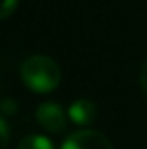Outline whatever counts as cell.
Instances as JSON below:
<instances>
[{"label": "cell", "instance_id": "obj_7", "mask_svg": "<svg viewBox=\"0 0 147 149\" xmlns=\"http://www.w3.org/2000/svg\"><path fill=\"white\" fill-rule=\"evenodd\" d=\"M2 113H3V114H12V113H16V102L10 101V99H3V101H2Z\"/></svg>", "mask_w": 147, "mask_h": 149}, {"label": "cell", "instance_id": "obj_6", "mask_svg": "<svg viewBox=\"0 0 147 149\" xmlns=\"http://www.w3.org/2000/svg\"><path fill=\"white\" fill-rule=\"evenodd\" d=\"M16 7H17V0H3L0 17H2V19H7V17L14 12V9H16Z\"/></svg>", "mask_w": 147, "mask_h": 149}, {"label": "cell", "instance_id": "obj_2", "mask_svg": "<svg viewBox=\"0 0 147 149\" xmlns=\"http://www.w3.org/2000/svg\"><path fill=\"white\" fill-rule=\"evenodd\" d=\"M61 149H112V144L97 130H80L71 134Z\"/></svg>", "mask_w": 147, "mask_h": 149}, {"label": "cell", "instance_id": "obj_8", "mask_svg": "<svg viewBox=\"0 0 147 149\" xmlns=\"http://www.w3.org/2000/svg\"><path fill=\"white\" fill-rule=\"evenodd\" d=\"M140 87H142V90H144V94L147 95V61L144 63V66H142V70H140Z\"/></svg>", "mask_w": 147, "mask_h": 149}, {"label": "cell", "instance_id": "obj_3", "mask_svg": "<svg viewBox=\"0 0 147 149\" xmlns=\"http://www.w3.org/2000/svg\"><path fill=\"white\" fill-rule=\"evenodd\" d=\"M37 121L49 132L61 134L66 128V114L55 102H43L37 108Z\"/></svg>", "mask_w": 147, "mask_h": 149}, {"label": "cell", "instance_id": "obj_1", "mask_svg": "<svg viewBox=\"0 0 147 149\" xmlns=\"http://www.w3.org/2000/svg\"><path fill=\"white\" fill-rule=\"evenodd\" d=\"M21 78L28 88L38 94L52 92L61 81V70L49 56H31L21 64Z\"/></svg>", "mask_w": 147, "mask_h": 149}, {"label": "cell", "instance_id": "obj_5", "mask_svg": "<svg viewBox=\"0 0 147 149\" xmlns=\"http://www.w3.org/2000/svg\"><path fill=\"white\" fill-rule=\"evenodd\" d=\"M17 149H54V146L43 135H28L19 142Z\"/></svg>", "mask_w": 147, "mask_h": 149}, {"label": "cell", "instance_id": "obj_4", "mask_svg": "<svg viewBox=\"0 0 147 149\" xmlns=\"http://www.w3.org/2000/svg\"><path fill=\"white\" fill-rule=\"evenodd\" d=\"M68 114H69L71 121L76 125H90L97 116V108L88 99H78L69 106Z\"/></svg>", "mask_w": 147, "mask_h": 149}, {"label": "cell", "instance_id": "obj_9", "mask_svg": "<svg viewBox=\"0 0 147 149\" xmlns=\"http://www.w3.org/2000/svg\"><path fill=\"white\" fill-rule=\"evenodd\" d=\"M0 128H2V149L7 148V141H9V132H7V123L2 118L0 120Z\"/></svg>", "mask_w": 147, "mask_h": 149}]
</instances>
